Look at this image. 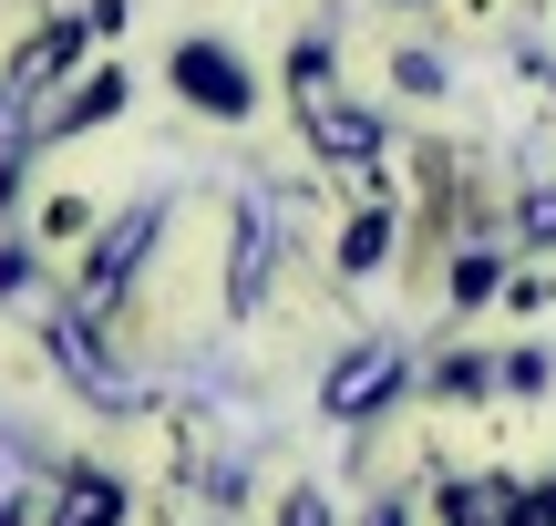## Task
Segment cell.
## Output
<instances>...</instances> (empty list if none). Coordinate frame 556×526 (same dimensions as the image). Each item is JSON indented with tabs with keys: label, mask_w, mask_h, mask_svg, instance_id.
Wrapping results in <instances>:
<instances>
[{
	"label": "cell",
	"mask_w": 556,
	"mask_h": 526,
	"mask_svg": "<svg viewBox=\"0 0 556 526\" xmlns=\"http://www.w3.org/2000/svg\"><path fill=\"white\" fill-rule=\"evenodd\" d=\"M402 372H413V341H392V330H381V341H361V351H340V362H330L319 413H330V424H371V413L402 392Z\"/></svg>",
	"instance_id": "1"
},
{
	"label": "cell",
	"mask_w": 556,
	"mask_h": 526,
	"mask_svg": "<svg viewBox=\"0 0 556 526\" xmlns=\"http://www.w3.org/2000/svg\"><path fill=\"white\" fill-rule=\"evenodd\" d=\"M165 83H176L186 103H197V114H217V124H238L248 103H258V83H248V62L227 52V41H176V52H165Z\"/></svg>",
	"instance_id": "2"
},
{
	"label": "cell",
	"mask_w": 556,
	"mask_h": 526,
	"mask_svg": "<svg viewBox=\"0 0 556 526\" xmlns=\"http://www.w3.org/2000/svg\"><path fill=\"white\" fill-rule=\"evenodd\" d=\"M41 351H52V372H62L73 392H83V403H103V413H124V403H135V383L114 372V351L93 341V321H83V310H52V330H41Z\"/></svg>",
	"instance_id": "3"
},
{
	"label": "cell",
	"mask_w": 556,
	"mask_h": 526,
	"mask_svg": "<svg viewBox=\"0 0 556 526\" xmlns=\"http://www.w3.org/2000/svg\"><path fill=\"white\" fill-rule=\"evenodd\" d=\"M155 227H165V197H144V206H124V217L114 227H103V248H93V259H83V300H114V289L124 279H135V259H144V248H155Z\"/></svg>",
	"instance_id": "4"
},
{
	"label": "cell",
	"mask_w": 556,
	"mask_h": 526,
	"mask_svg": "<svg viewBox=\"0 0 556 526\" xmlns=\"http://www.w3.org/2000/svg\"><path fill=\"white\" fill-rule=\"evenodd\" d=\"M309 155H330V165H371L381 155V114H361V103H309Z\"/></svg>",
	"instance_id": "5"
},
{
	"label": "cell",
	"mask_w": 556,
	"mask_h": 526,
	"mask_svg": "<svg viewBox=\"0 0 556 526\" xmlns=\"http://www.w3.org/2000/svg\"><path fill=\"white\" fill-rule=\"evenodd\" d=\"M52 526H124V486H114L103 465H73V475H62Z\"/></svg>",
	"instance_id": "6"
},
{
	"label": "cell",
	"mask_w": 556,
	"mask_h": 526,
	"mask_svg": "<svg viewBox=\"0 0 556 526\" xmlns=\"http://www.w3.org/2000/svg\"><path fill=\"white\" fill-rule=\"evenodd\" d=\"M124 114V73H83V93L62 103V114H41V135H83V124Z\"/></svg>",
	"instance_id": "7"
},
{
	"label": "cell",
	"mask_w": 556,
	"mask_h": 526,
	"mask_svg": "<svg viewBox=\"0 0 556 526\" xmlns=\"http://www.w3.org/2000/svg\"><path fill=\"white\" fill-rule=\"evenodd\" d=\"M289 93H299V114L330 103V32H299L289 41Z\"/></svg>",
	"instance_id": "8"
},
{
	"label": "cell",
	"mask_w": 556,
	"mask_h": 526,
	"mask_svg": "<svg viewBox=\"0 0 556 526\" xmlns=\"http://www.w3.org/2000/svg\"><path fill=\"white\" fill-rule=\"evenodd\" d=\"M381 259H392V217H381V206H361V217L340 227V268L361 279V268H381Z\"/></svg>",
	"instance_id": "9"
},
{
	"label": "cell",
	"mask_w": 556,
	"mask_h": 526,
	"mask_svg": "<svg viewBox=\"0 0 556 526\" xmlns=\"http://www.w3.org/2000/svg\"><path fill=\"white\" fill-rule=\"evenodd\" d=\"M392 93H413V103L454 93V73H443V52H422V41H402V52H392Z\"/></svg>",
	"instance_id": "10"
},
{
	"label": "cell",
	"mask_w": 556,
	"mask_h": 526,
	"mask_svg": "<svg viewBox=\"0 0 556 526\" xmlns=\"http://www.w3.org/2000/svg\"><path fill=\"white\" fill-rule=\"evenodd\" d=\"M495 289H505V259H495V248H464V259H454V300L475 310V300H495Z\"/></svg>",
	"instance_id": "11"
},
{
	"label": "cell",
	"mask_w": 556,
	"mask_h": 526,
	"mask_svg": "<svg viewBox=\"0 0 556 526\" xmlns=\"http://www.w3.org/2000/svg\"><path fill=\"white\" fill-rule=\"evenodd\" d=\"M433 383H443V392H484V383H495V362H484V351H454Z\"/></svg>",
	"instance_id": "12"
},
{
	"label": "cell",
	"mask_w": 556,
	"mask_h": 526,
	"mask_svg": "<svg viewBox=\"0 0 556 526\" xmlns=\"http://www.w3.org/2000/svg\"><path fill=\"white\" fill-rule=\"evenodd\" d=\"M516 227H526V238H556V186H546V197H526V217H516Z\"/></svg>",
	"instance_id": "13"
},
{
	"label": "cell",
	"mask_w": 556,
	"mask_h": 526,
	"mask_svg": "<svg viewBox=\"0 0 556 526\" xmlns=\"http://www.w3.org/2000/svg\"><path fill=\"white\" fill-rule=\"evenodd\" d=\"M0 289H31V248H11V238H0Z\"/></svg>",
	"instance_id": "14"
},
{
	"label": "cell",
	"mask_w": 556,
	"mask_h": 526,
	"mask_svg": "<svg viewBox=\"0 0 556 526\" xmlns=\"http://www.w3.org/2000/svg\"><path fill=\"white\" fill-rule=\"evenodd\" d=\"M289 526H330V496H299V506H289Z\"/></svg>",
	"instance_id": "15"
}]
</instances>
